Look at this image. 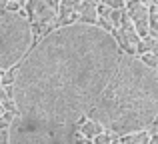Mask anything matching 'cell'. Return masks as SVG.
<instances>
[{"label": "cell", "instance_id": "cell-19", "mask_svg": "<svg viewBox=\"0 0 158 144\" xmlns=\"http://www.w3.org/2000/svg\"><path fill=\"white\" fill-rule=\"evenodd\" d=\"M110 144H118V140H112V142H110Z\"/></svg>", "mask_w": 158, "mask_h": 144}, {"label": "cell", "instance_id": "cell-6", "mask_svg": "<svg viewBox=\"0 0 158 144\" xmlns=\"http://www.w3.org/2000/svg\"><path fill=\"white\" fill-rule=\"evenodd\" d=\"M96 4L88 2V0H82L80 6H78V12L76 14H80V22H86V24H96L98 20V12H96Z\"/></svg>", "mask_w": 158, "mask_h": 144}, {"label": "cell", "instance_id": "cell-1", "mask_svg": "<svg viewBox=\"0 0 158 144\" xmlns=\"http://www.w3.org/2000/svg\"><path fill=\"white\" fill-rule=\"evenodd\" d=\"M122 56L100 24L72 22L42 36L6 86L16 108L8 144H82L78 126L106 90Z\"/></svg>", "mask_w": 158, "mask_h": 144}, {"label": "cell", "instance_id": "cell-9", "mask_svg": "<svg viewBox=\"0 0 158 144\" xmlns=\"http://www.w3.org/2000/svg\"><path fill=\"white\" fill-rule=\"evenodd\" d=\"M136 52H140V54H142V52H154V54H156V38H154V36H150V34L142 36L140 42H138Z\"/></svg>", "mask_w": 158, "mask_h": 144}, {"label": "cell", "instance_id": "cell-15", "mask_svg": "<svg viewBox=\"0 0 158 144\" xmlns=\"http://www.w3.org/2000/svg\"><path fill=\"white\" fill-rule=\"evenodd\" d=\"M6 4H8V0H0V8H6Z\"/></svg>", "mask_w": 158, "mask_h": 144}, {"label": "cell", "instance_id": "cell-4", "mask_svg": "<svg viewBox=\"0 0 158 144\" xmlns=\"http://www.w3.org/2000/svg\"><path fill=\"white\" fill-rule=\"evenodd\" d=\"M28 16H30L32 30H38L40 34H48L56 28L58 8L52 0H28Z\"/></svg>", "mask_w": 158, "mask_h": 144}, {"label": "cell", "instance_id": "cell-12", "mask_svg": "<svg viewBox=\"0 0 158 144\" xmlns=\"http://www.w3.org/2000/svg\"><path fill=\"white\" fill-rule=\"evenodd\" d=\"M104 2V6L112 8V10H122L124 4H126V0H102Z\"/></svg>", "mask_w": 158, "mask_h": 144}, {"label": "cell", "instance_id": "cell-14", "mask_svg": "<svg viewBox=\"0 0 158 144\" xmlns=\"http://www.w3.org/2000/svg\"><path fill=\"white\" fill-rule=\"evenodd\" d=\"M8 98V92H6V88H4V86H0V104H2L4 100H6Z\"/></svg>", "mask_w": 158, "mask_h": 144}, {"label": "cell", "instance_id": "cell-18", "mask_svg": "<svg viewBox=\"0 0 158 144\" xmlns=\"http://www.w3.org/2000/svg\"><path fill=\"white\" fill-rule=\"evenodd\" d=\"M8 2H18V4H20V2H22V0H8Z\"/></svg>", "mask_w": 158, "mask_h": 144}, {"label": "cell", "instance_id": "cell-5", "mask_svg": "<svg viewBox=\"0 0 158 144\" xmlns=\"http://www.w3.org/2000/svg\"><path fill=\"white\" fill-rule=\"evenodd\" d=\"M80 2L82 0H60V4H58V20H56L58 26H66V24L74 22Z\"/></svg>", "mask_w": 158, "mask_h": 144}, {"label": "cell", "instance_id": "cell-13", "mask_svg": "<svg viewBox=\"0 0 158 144\" xmlns=\"http://www.w3.org/2000/svg\"><path fill=\"white\" fill-rule=\"evenodd\" d=\"M92 140H94V144H110L114 140V136H110L108 132H102V134H98V136H94Z\"/></svg>", "mask_w": 158, "mask_h": 144}, {"label": "cell", "instance_id": "cell-21", "mask_svg": "<svg viewBox=\"0 0 158 144\" xmlns=\"http://www.w3.org/2000/svg\"><path fill=\"white\" fill-rule=\"evenodd\" d=\"M0 80H2V72H0Z\"/></svg>", "mask_w": 158, "mask_h": 144}, {"label": "cell", "instance_id": "cell-16", "mask_svg": "<svg viewBox=\"0 0 158 144\" xmlns=\"http://www.w3.org/2000/svg\"><path fill=\"white\" fill-rule=\"evenodd\" d=\"M2 114H4V108H2V104H0V118H2Z\"/></svg>", "mask_w": 158, "mask_h": 144}, {"label": "cell", "instance_id": "cell-10", "mask_svg": "<svg viewBox=\"0 0 158 144\" xmlns=\"http://www.w3.org/2000/svg\"><path fill=\"white\" fill-rule=\"evenodd\" d=\"M138 58L142 60L146 66H150V68H156V64H158V56L154 54V52H142Z\"/></svg>", "mask_w": 158, "mask_h": 144}, {"label": "cell", "instance_id": "cell-7", "mask_svg": "<svg viewBox=\"0 0 158 144\" xmlns=\"http://www.w3.org/2000/svg\"><path fill=\"white\" fill-rule=\"evenodd\" d=\"M78 132L82 134V138H86V140H92L94 136H98V134L104 132V128H102V126L98 124V122L88 120V118H86V120L82 122L80 126H78Z\"/></svg>", "mask_w": 158, "mask_h": 144}, {"label": "cell", "instance_id": "cell-17", "mask_svg": "<svg viewBox=\"0 0 158 144\" xmlns=\"http://www.w3.org/2000/svg\"><path fill=\"white\" fill-rule=\"evenodd\" d=\"M88 2H92V4H98V2H100V0H88Z\"/></svg>", "mask_w": 158, "mask_h": 144}, {"label": "cell", "instance_id": "cell-2", "mask_svg": "<svg viewBox=\"0 0 158 144\" xmlns=\"http://www.w3.org/2000/svg\"><path fill=\"white\" fill-rule=\"evenodd\" d=\"M158 114V72L132 54L120 56L106 90L86 118L108 130L110 136L146 130Z\"/></svg>", "mask_w": 158, "mask_h": 144}, {"label": "cell", "instance_id": "cell-20", "mask_svg": "<svg viewBox=\"0 0 158 144\" xmlns=\"http://www.w3.org/2000/svg\"><path fill=\"white\" fill-rule=\"evenodd\" d=\"M52 2H54V4H56V2H60V0H52Z\"/></svg>", "mask_w": 158, "mask_h": 144}, {"label": "cell", "instance_id": "cell-8", "mask_svg": "<svg viewBox=\"0 0 158 144\" xmlns=\"http://www.w3.org/2000/svg\"><path fill=\"white\" fill-rule=\"evenodd\" d=\"M148 134L146 130H140V132H132V134H124L120 136L118 144H148Z\"/></svg>", "mask_w": 158, "mask_h": 144}, {"label": "cell", "instance_id": "cell-3", "mask_svg": "<svg viewBox=\"0 0 158 144\" xmlns=\"http://www.w3.org/2000/svg\"><path fill=\"white\" fill-rule=\"evenodd\" d=\"M34 46V30L28 16L0 8V72L16 68Z\"/></svg>", "mask_w": 158, "mask_h": 144}, {"label": "cell", "instance_id": "cell-11", "mask_svg": "<svg viewBox=\"0 0 158 144\" xmlns=\"http://www.w3.org/2000/svg\"><path fill=\"white\" fill-rule=\"evenodd\" d=\"M12 82H14V68H10V70H6V72H2V80H0V86H10Z\"/></svg>", "mask_w": 158, "mask_h": 144}]
</instances>
